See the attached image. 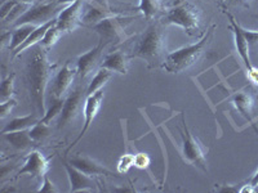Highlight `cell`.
<instances>
[{"mask_svg":"<svg viewBox=\"0 0 258 193\" xmlns=\"http://www.w3.org/2000/svg\"><path fill=\"white\" fill-rule=\"evenodd\" d=\"M3 138L13 148L18 149V151H26V149L31 148L32 146L36 144V142L30 137L29 130H18V132L7 133V134H3Z\"/></svg>","mask_w":258,"mask_h":193,"instance_id":"cell-21","label":"cell"},{"mask_svg":"<svg viewBox=\"0 0 258 193\" xmlns=\"http://www.w3.org/2000/svg\"><path fill=\"white\" fill-rule=\"evenodd\" d=\"M200 22V11L197 6L183 2L178 4L174 8L169 9L165 16L160 20V24L163 26L168 25H176L183 29L186 34L190 36L195 35L197 31H199Z\"/></svg>","mask_w":258,"mask_h":193,"instance_id":"cell-4","label":"cell"},{"mask_svg":"<svg viewBox=\"0 0 258 193\" xmlns=\"http://www.w3.org/2000/svg\"><path fill=\"white\" fill-rule=\"evenodd\" d=\"M87 96H88L87 95V89L83 88L82 85L77 86L68 94V96L64 98L63 107H62V111L59 114L58 121H57V128L59 130L73 124L75 119L79 116L80 112L84 111Z\"/></svg>","mask_w":258,"mask_h":193,"instance_id":"cell-7","label":"cell"},{"mask_svg":"<svg viewBox=\"0 0 258 193\" xmlns=\"http://www.w3.org/2000/svg\"><path fill=\"white\" fill-rule=\"evenodd\" d=\"M31 54L26 64V81L29 88L30 100H31L36 114L43 117L47 112L45 109V93L48 82L53 75V71L57 64L52 63L48 59V50L43 45H34L31 48Z\"/></svg>","mask_w":258,"mask_h":193,"instance_id":"cell-1","label":"cell"},{"mask_svg":"<svg viewBox=\"0 0 258 193\" xmlns=\"http://www.w3.org/2000/svg\"><path fill=\"white\" fill-rule=\"evenodd\" d=\"M137 17H121V16L114 15L111 17H107L94 25L92 29L100 35V40H102L106 45L111 44V43H121L125 40L128 36L125 35V25H128L131 21L137 20Z\"/></svg>","mask_w":258,"mask_h":193,"instance_id":"cell-5","label":"cell"},{"mask_svg":"<svg viewBox=\"0 0 258 193\" xmlns=\"http://www.w3.org/2000/svg\"><path fill=\"white\" fill-rule=\"evenodd\" d=\"M15 77L16 73H9L2 82V86H0V101L2 102L12 98L13 91H15Z\"/></svg>","mask_w":258,"mask_h":193,"instance_id":"cell-28","label":"cell"},{"mask_svg":"<svg viewBox=\"0 0 258 193\" xmlns=\"http://www.w3.org/2000/svg\"><path fill=\"white\" fill-rule=\"evenodd\" d=\"M112 73L114 72L107 70V68H103V67L98 68L96 75H94V77L92 79V81L89 82L88 88H87V95H92V94L101 90V89H102L103 86L109 82V80L111 79Z\"/></svg>","mask_w":258,"mask_h":193,"instance_id":"cell-23","label":"cell"},{"mask_svg":"<svg viewBox=\"0 0 258 193\" xmlns=\"http://www.w3.org/2000/svg\"><path fill=\"white\" fill-rule=\"evenodd\" d=\"M111 16H114V13L103 6H101V4L89 3L83 7L82 25L93 27L94 25H97L105 18L111 17Z\"/></svg>","mask_w":258,"mask_h":193,"instance_id":"cell-17","label":"cell"},{"mask_svg":"<svg viewBox=\"0 0 258 193\" xmlns=\"http://www.w3.org/2000/svg\"><path fill=\"white\" fill-rule=\"evenodd\" d=\"M78 75V68L71 67L70 62H64L63 67L57 72L56 77L53 80V85L50 88V100H64L70 93V88L73 85L75 76Z\"/></svg>","mask_w":258,"mask_h":193,"instance_id":"cell-9","label":"cell"},{"mask_svg":"<svg viewBox=\"0 0 258 193\" xmlns=\"http://www.w3.org/2000/svg\"><path fill=\"white\" fill-rule=\"evenodd\" d=\"M137 11L142 13V17L145 20L151 21L160 11V2L159 0H140Z\"/></svg>","mask_w":258,"mask_h":193,"instance_id":"cell-25","label":"cell"},{"mask_svg":"<svg viewBox=\"0 0 258 193\" xmlns=\"http://www.w3.org/2000/svg\"><path fill=\"white\" fill-rule=\"evenodd\" d=\"M49 170V158L39 151H31L26 156L24 162V166L21 167L17 173L18 176L29 174L31 178H44L47 175V171Z\"/></svg>","mask_w":258,"mask_h":193,"instance_id":"cell-12","label":"cell"},{"mask_svg":"<svg viewBox=\"0 0 258 193\" xmlns=\"http://www.w3.org/2000/svg\"><path fill=\"white\" fill-rule=\"evenodd\" d=\"M150 165V157L146 153H137L135 155V166L140 169H146Z\"/></svg>","mask_w":258,"mask_h":193,"instance_id":"cell-36","label":"cell"},{"mask_svg":"<svg viewBox=\"0 0 258 193\" xmlns=\"http://www.w3.org/2000/svg\"><path fill=\"white\" fill-rule=\"evenodd\" d=\"M17 3V0H7V2H4L3 6H2V9H0V17H2V20L4 21L8 17V15L12 12V9L15 8Z\"/></svg>","mask_w":258,"mask_h":193,"instance_id":"cell-33","label":"cell"},{"mask_svg":"<svg viewBox=\"0 0 258 193\" xmlns=\"http://www.w3.org/2000/svg\"><path fill=\"white\" fill-rule=\"evenodd\" d=\"M59 4L57 2L54 3H45V4H38L34 6L21 16L17 21H16L15 26H22V25H35V26H40V25L47 24L48 21L56 18L59 15Z\"/></svg>","mask_w":258,"mask_h":193,"instance_id":"cell-8","label":"cell"},{"mask_svg":"<svg viewBox=\"0 0 258 193\" xmlns=\"http://www.w3.org/2000/svg\"><path fill=\"white\" fill-rule=\"evenodd\" d=\"M106 44L102 40H100L98 45L91 49L89 52L83 53L78 57L77 59V68L78 75L80 79H85L89 76L98 66H101V57H102V52L105 49Z\"/></svg>","mask_w":258,"mask_h":193,"instance_id":"cell-13","label":"cell"},{"mask_svg":"<svg viewBox=\"0 0 258 193\" xmlns=\"http://www.w3.org/2000/svg\"><path fill=\"white\" fill-rule=\"evenodd\" d=\"M249 183H250V184H252L254 188L258 187V170H257V171H255L254 175L252 176V179H250Z\"/></svg>","mask_w":258,"mask_h":193,"instance_id":"cell-38","label":"cell"},{"mask_svg":"<svg viewBox=\"0 0 258 193\" xmlns=\"http://www.w3.org/2000/svg\"><path fill=\"white\" fill-rule=\"evenodd\" d=\"M54 25H57V17L53 18V20H50V21H48L47 24L40 25V26L36 27V29L31 32V35H30L29 38H27V40L25 41L24 44L20 45V47H18L17 49H16L15 52H13L12 57L20 56L21 53L25 52V50H26V49H30V48H32V47H34V45L39 44V43H40V41L43 40V38H44V35H45V34H47L48 30H49L50 27L54 26Z\"/></svg>","mask_w":258,"mask_h":193,"instance_id":"cell-19","label":"cell"},{"mask_svg":"<svg viewBox=\"0 0 258 193\" xmlns=\"http://www.w3.org/2000/svg\"><path fill=\"white\" fill-rule=\"evenodd\" d=\"M161 26L163 25L160 22L149 25L141 38L136 43L131 58L142 59L149 68L163 67L168 54L165 53L167 44H165V35Z\"/></svg>","mask_w":258,"mask_h":193,"instance_id":"cell-2","label":"cell"},{"mask_svg":"<svg viewBox=\"0 0 258 193\" xmlns=\"http://www.w3.org/2000/svg\"><path fill=\"white\" fill-rule=\"evenodd\" d=\"M103 101V90H98L97 93L92 94V95L87 96V100H85V106H84V125H83L82 130H80V134L78 135L77 139L70 144L68 149H66V153H69L73 149V147H75V144H78V142L82 139L83 137L85 135V133L88 132L89 128H91L92 123L96 119L97 114L100 111L101 105H102Z\"/></svg>","mask_w":258,"mask_h":193,"instance_id":"cell-11","label":"cell"},{"mask_svg":"<svg viewBox=\"0 0 258 193\" xmlns=\"http://www.w3.org/2000/svg\"><path fill=\"white\" fill-rule=\"evenodd\" d=\"M16 105H17V101L15 98H9V100L2 102V105H0V119H6L11 114L13 107H16Z\"/></svg>","mask_w":258,"mask_h":193,"instance_id":"cell-32","label":"cell"},{"mask_svg":"<svg viewBox=\"0 0 258 193\" xmlns=\"http://www.w3.org/2000/svg\"><path fill=\"white\" fill-rule=\"evenodd\" d=\"M182 124H183V132L179 133H181L182 137V153L185 156L186 161L192 164L194 166L200 167L203 171H208L206 157L208 148L206 146H203L202 142L198 138L194 137L192 133L188 130L185 117H182Z\"/></svg>","mask_w":258,"mask_h":193,"instance_id":"cell-6","label":"cell"},{"mask_svg":"<svg viewBox=\"0 0 258 193\" xmlns=\"http://www.w3.org/2000/svg\"><path fill=\"white\" fill-rule=\"evenodd\" d=\"M129 58H131V57H126L121 50H116V52L109 53V54L101 61L100 67L107 68V70L112 71V72L125 75V73H128Z\"/></svg>","mask_w":258,"mask_h":193,"instance_id":"cell-18","label":"cell"},{"mask_svg":"<svg viewBox=\"0 0 258 193\" xmlns=\"http://www.w3.org/2000/svg\"><path fill=\"white\" fill-rule=\"evenodd\" d=\"M254 17H255V18H258V15H255V16H254Z\"/></svg>","mask_w":258,"mask_h":193,"instance_id":"cell-42","label":"cell"},{"mask_svg":"<svg viewBox=\"0 0 258 193\" xmlns=\"http://www.w3.org/2000/svg\"><path fill=\"white\" fill-rule=\"evenodd\" d=\"M38 26L35 25H22V26H18L15 31L12 32V40H11V44H9V50L11 52H15L20 45H22L25 41L27 40L31 32L36 29Z\"/></svg>","mask_w":258,"mask_h":193,"instance_id":"cell-24","label":"cell"},{"mask_svg":"<svg viewBox=\"0 0 258 193\" xmlns=\"http://www.w3.org/2000/svg\"><path fill=\"white\" fill-rule=\"evenodd\" d=\"M227 17L230 20V27L229 29L231 30L232 34H234V40H235V47H236V50H238L239 56H240L241 61H243L244 66H245L246 71H250L254 66L252 64L249 58V43L246 41L245 36L243 35V32H241V25L239 24L238 21L235 20L234 16L231 13L226 12L223 11Z\"/></svg>","mask_w":258,"mask_h":193,"instance_id":"cell-14","label":"cell"},{"mask_svg":"<svg viewBox=\"0 0 258 193\" xmlns=\"http://www.w3.org/2000/svg\"><path fill=\"white\" fill-rule=\"evenodd\" d=\"M30 8H31V7H30V4L20 3V2H18V3L16 4L15 8L12 9V12L9 13L8 17L4 20V22H9V24H11V22H13V24H15L16 21H17L21 16L24 15L25 12H27Z\"/></svg>","mask_w":258,"mask_h":193,"instance_id":"cell-30","label":"cell"},{"mask_svg":"<svg viewBox=\"0 0 258 193\" xmlns=\"http://www.w3.org/2000/svg\"><path fill=\"white\" fill-rule=\"evenodd\" d=\"M232 103H234L235 109L240 112L241 116L245 117L246 120L250 123V125L254 126L252 117L254 100H253L252 94L246 93V91H238L232 95Z\"/></svg>","mask_w":258,"mask_h":193,"instance_id":"cell-20","label":"cell"},{"mask_svg":"<svg viewBox=\"0 0 258 193\" xmlns=\"http://www.w3.org/2000/svg\"><path fill=\"white\" fill-rule=\"evenodd\" d=\"M83 7V0H75L74 3L64 7L57 16V27L62 32H73L79 25H82Z\"/></svg>","mask_w":258,"mask_h":193,"instance_id":"cell-10","label":"cell"},{"mask_svg":"<svg viewBox=\"0 0 258 193\" xmlns=\"http://www.w3.org/2000/svg\"><path fill=\"white\" fill-rule=\"evenodd\" d=\"M226 2H232V3H241V2H245V0H226Z\"/></svg>","mask_w":258,"mask_h":193,"instance_id":"cell-41","label":"cell"},{"mask_svg":"<svg viewBox=\"0 0 258 193\" xmlns=\"http://www.w3.org/2000/svg\"><path fill=\"white\" fill-rule=\"evenodd\" d=\"M49 103L50 105L47 109V112H45L44 116L40 119L41 123L49 124L54 117L58 116L62 111V107H63L64 100H50Z\"/></svg>","mask_w":258,"mask_h":193,"instance_id":"cell-27","label":"cell"},{"mask_svg":"<svg viewBox=\"0 0 258 193\" xmlns=\"http://www.w3.org/2000/svg\"><path fill=\"white\" fill-rule=\"evenodd\" d=\"M38 192H43V193H56L58 192V189L56 188V185L53 184L52 181L49 180L47 175L43 178V183H41V187L39 188Z\"/></svg>","mask_w":258,"mask_h":193,"instance_id":"cell-35","label":"cell"},{"mask_svg":"<svg viewBox=\"0 0 258 193\" xmlns=\"http://www.w3.org/2000/svg\"><path fill=\"white\" fill-rule=\"evenodd\" d=\"M63 166L66 174L70 180V192H80V190H98L97 183L93 180V176L87 175L75 166L63 161Z\"/></svg>","mask_w":258,"mask_h":193,"instance_id":"cell-15","label":"cell"},{"mask_svg":"<svg viewBox=\"0 0 258 193\" xmlns=\"http://www.w3.org/2000/svg\"><path fill=\"white\" fill-rule=\"evenodd\" d=\"M29 132H30V137H31L34 141L40 142L43 141V139H45L47 137H49L50 133H52V129H50L49 124L39 121L36 125H34L31 129H29Z\"/></svg>","mask_w":258,"mask_h":193,"instance_id":"cell-26","label":"cell"},{"mask_svg":"<svg viewBox=\"0 0 258 193\" xmlns=\"http://www.w3.org/2000/svg\"><path fill=\"white\" fill-rule=\"evenodd\" d=\"M75 0H57V3L59 4V6H64V4H71L74 3Z\"/></svg>","mask_w":258,"mask_h":193,"instance_id":"cell-39","label":"cell"},{"mask_svg":"<svg viewBox=\"0 0 258 193\" xmlns=\"http://www.w3.org/2000/svg\"><path fill=\"white\" fill-rule=\"evenodd\" d=\"M41 117L38 114H30L24 117H16L9 121L2 130V134H7L11 132H18V130H29L32 126L40 121Z\"/></svg>","mask_w":258,"mask_h":193,"instance_id":"cell-22","label":"cell"},{"mask_svg":"<svg viewBox=\"0 0 258 193\" xmlns=\"http://www.w3.org/2000/svg\"><path fill=\"white\" fill-rule=\"evenodd\" d=\"M17 2H20V3H25V4H30L31 6L32 3H35L36 0H17Z\"/></svg>","mask_w":258,"mask_h":193,"instance_id":"cell-40","label":"cell"},{"mask_svg":"<svg viewBox=\"0 0 258 193\" xmlns=\"http://www.w3.org/2000/svg\"><path fill=\"white\" fill-rule=\"evenodd\" d=\"M248 79L252 84H254L255 86H258V68L253 67L252 70L248 71Z\"/></svg>","mask_w":258,"mask_h":193,"instance_id":"cell-37","label":"cell"},{"mask_svg":"<svg viewBox=\"0 0 258 193\" xmlns=\"http://www.w3.org/2000/svg\"><path fill=\"white\" fill-rule=\"evenodd\" d=\"M73 166H75L77 169H79L80 171L85 173L87 175L89 176H111L114 174L110 171L109 169H106L103 165L98 164L96 160H93L92 157L89 156H85V155H78V156H74L69 160Z\"/></svg>","mask_w":258,"mask_h":193,"instance_id":"cell-16","label":"cell"},{"mask_svg":"<svg viewBox=\"0 0 258 193\" xmlns=\"http://www.w3.org/2000/svg\"><path fill=\"white\" fill-rule=\"evenodd\" d=\"M61 34L62 31L57 27V25H54L53 27H50L49 30L47 31V34L44 35L43 40L40 41V44L45 48L47 50H49L53 45L56 44L58 39L61 38Z\"/></svg>","mask_w":258,"mask_h":193,"instance_id":"cell-29","label":"cell"},{"mask_svg":"<svg viewBox=\"0 0 258 193\" xmlns=\"http://www.w3.org/2000/svg\"><path fill=\"white\" fill-rule=\"evenodd\" d=\"M132 166H135V155H124L117 162V171L119 174H125Z\"/></svg>","mask_w":258,"mask_h":193,"instance_id":"cell-31","label":"cell"},{"mask_svg":"<svg viewBox=\"0 0 258 193\" xmlns=\"http://www.w3.org/2000/svg\"><path fill=\"white\" fill-rule=\"evenodd\" d=\"M241 32H243V35L245 36L246 41L249 43V47L250 45L258 44V31L257 30H246L241 26Z\"/></svg>","mask_w":258,"mask_h":193,"instance_id":"cell-34","label":"cell"},{"mask_svg":"<svg viewBox=\"0 0 258 193\" xmlns=\"http://www.w3.org/2000/svg\"><path fill=\"white\" fill-rule=\"evenodd\" d=\"M214 30H216V25L209 27L198 43L187 45V47H182L179 49L174 50V52L169 53L167 58H165L163 68L167 72L179 73L182 71H185L186 68L191 67L192 64L197 63L200 57H202L203 53L206 52L209 43H211L212 38H213Z\"/></svg>","mask_w":258,"mask_h":193,"instance_id":"cell-3","label":"cell"}]
</instances>
